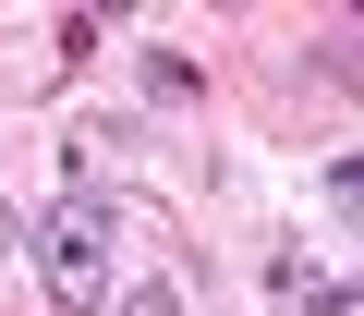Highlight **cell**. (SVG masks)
<instances>
[{"label": "cell", "mask_w": 364, "mask_h": 316, "mask_svg": "<svg viewBox=\"0 0 364 316\" xmlns=\"http://www.w3.org/2000/svg\"><path fill=\"white\" fill-rule=\"evenodd\" d=\"M13 243H25V231H13V207H0V256H13Z\"/></svg>", "instance_id": "obj_6"}, {"label": "cell", "mask_w": 364, "mask_h": 316, "mask_svg": "<svg viewBox=\"0 0 364 316\" xmlns=\"http://www.w3.org/2000/svg\"><path fill=\"white\" fill-rule=\"evenodd\" d=\"M316 195H328V219L364 231V158H328V183H316Z\"/></svg>", "instance_id": "obj_3"}, {"label": "cell", "mask_w": 364, "mask_h": 316, "mask_svg": "<svg viewBox=\"0 0 364 316\" xmlns=\"http://www.w3.org/2000/svg\"><path fill=\"white\" fill-rule=\"evenodd\" d=\"M146 85H158V98H195L207 73H195V61H182V49H146Z\"/></svg>", "instance_id": "obj_5"}, {"label": "cell", "mask_w": 364, "mask_h": 316, "mask_svg": "<svg viewBox=\"0 0 364 316\" xmlns=\"http://www.w3.org/2000/svg\"><path fill=\"white\" fill-rule=\"evenodd\" d=\"M267 292H279L291 316H364V280H328V268H304V256H279Z\"/></svg>", "instance_id": "obj_2"}, {"label": "cell", "mask_w": 364, "mask_h": 316, "mask_svg": "<svg viewBox=\"0 0 364 316\" xmlns=\"http://www.w3.org/2000/svg\"><path fill=\"white\" fill-rule=\"evenodd\" d=\"M25 243H37V280H49V304H61V316H109V243H122V219H109V195H97V183H73Z\"/></svg>", "instance_id": "obj_1"}, {"label": "cell", "mask_w": 364, "mask_h": 316, "mask_svg": "<svg viewBox=\"0 0 364 316\" xmlns=\"http://www.w3.org/2000/svg\"><path fill=\"white\" fill-rule=\"evenodd\" d=\"M109 316H182V292H170V280H122V292H109Z\"/></svg>", "instance_id": "obj_4"}]
</instances>
